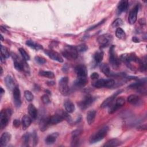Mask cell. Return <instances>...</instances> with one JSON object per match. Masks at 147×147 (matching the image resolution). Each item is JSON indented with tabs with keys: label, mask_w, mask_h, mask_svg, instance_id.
Returning a JSON list of instances; mask_svg holds the SVG:
<instances>
[{
	"label": "cell",
	"mask_w": 147,
	"mask_h": 147,
	"mask_svg": "<svg viewBox=\"0 0 147 147\" xmlns=\"http://www.w3.org/2000/svg\"><path fill=\"white\" fill-rule=\"evenodd\" d=\"M11 138V135L8 132L3 133L0 138V145L1 146H6L10 141Z\"/></svg>",
	"instance_id": "cell-19"
},
{
	"label": "cell",
	"mask_w": 147,
	"mask_h": 147,
	"mask_svg": "<svg viewBox=\"0 0 147 147\" xmlns=\"http://www.w3.org/2000/svg\"><path fill=\"white\" fill-rule=\"evenodd\" d=\"M100 71L107 76L108 77H112V76H120L122 74H114L112 72L110 69V67L108 64L103 63L100 65Z\"/></svg>",
	"instance_id": "cell-14"
},
{
	"label": "cell",
	"mask_w": 147,
	"mask_h": 147,
	"mask_svg": "<svg viewBox=\"0 0 147 147\" xmlns=\"http://www.w3.org/2000/svg\"><path fill=\"white\" fill-rule=\"evenodd\" d=\"M63 120H64L63 118L59 113L49 117V123L50 125L57 124V123L62 122Z\"/></svg>",
	"instance_id": "cell-18"
},
{
	"label": "cell",
	"mask_w": 147,
	"mask_h": 147,
	"mask_svg": "<svg viewBox=\"0 0 147 147\" xmlns=\"http://www.w3.org/2000/svg\"><path fill=\"white\" fill-rule=\"evenodd\" d=\"M103 55H104V53L103 51H96L94 55V59L96 63H100L103 59Z\"/></svg>",
	"instance_id": "cell-32"
},
{
	"label": "cell",
	"mask_w": 147,
	"mask_h": 147,
	"mask_svg": "<svg viewBox=\"0 0 147 147\" xmlns=\"http://www.w3.org/2000/svg\"><path fill=\"white\" fill-rule=\"evenodd\" d=\"M132 41L134 42H140V40L137 37H135V36L133 37Z\"/></svg>",
	"instance_id": "cell-49"
},
{
	"label": "cell",
	"mask_w": 147,
	"mask_h": 147,
	"mask_svg": "<svg viewBox=\"0 0 147 147\" xmlns=\"http://www.w3.org/2000/svg\"><path fill=\"white\" fill-rule=\"evenodd\" d=\"M64 106L65 111L68 113H72L75 110V105L71 100H66L64 103Z\"/></svg>",
	"instance_id": "cell-29"
},
{
	"label": "cell",
	"mask_w": 147,
	"mask_h": 147,
	"mask_svg": "<svg viewBox=\"0 0 147 147\" xmlns=\"http://www.w3.org/2000/svg\"><path fill=\"white\" fill-rule=\"evenodd\" d=\"M105 21H106V19H103V20H102V21H100V22H99L98 23H96V24H95V25H94L91 26V27H90L89 28H88L86 31V32H88V31L92 30H93V29H95V28H96L99 27V26H100L101 25H102V24L105 22Z\"/></svg>",
	"instance_id": "cell-43"
},
{
	"label": "cell",
	"mask_w": 147,
	"mask_h": 147,
	"mask_svg": "<svg viewBox=\"0 0 147 147\" xmlns=\"http://www.w3.org/2000/svg\"><path fill=\"white\" fill-rule=\"evenodd\" d=\"M120 60L123 62L130 63L131 62H136L139 64L141 60L139 59L134 53H125L120 56Z\"/></svg>",
	"instance_id": "cell-9"
},
{
	"label": "cell",
	"mask_w": 147,
	"mask_h": 147,
	"mask_svg": "<svg viewBox=\"0 0 147 147\" xmlns=\"http://www.w3.org/2000/svg\"><path fill=\"white\" fill-rule=\"evenodd\" d=\"M121 141L117 139V138H114V139H111L109 140L108 141H107L104 145L103 146H117L121 145Z\"/></svg>",
	"instance_id": "cell-31"
},
{
	"label": "cell",
	"mask_w": 147,
	"mask_h": 147,
	"mask_svg": "<svg viewBox=\"0 0 147 147\" xmlns=\"http://www.w3.org/2000/svg\"><path fill=\"white\" fill-rule=\"evenodd\" d=\"M19 52H20L21 55L22 56V58L25 60L27 61V60H29L30 59V57H29V55L28 54V53L26 52V51L24 48H19Z\"/></svg>",
	"instance_id": "cell-39"
},
{
	"label": "cell",
	"mask_w": 147,
	"mask_h": 147,
	"mask_svg": "<svg viewBox=\"0 0 147 147\" xmlns=\"http://www.w3.org/2000/svg\"><path fill=\"white\" fill-rule=\"evenodd\" d=\"M1 56L5 59H7L10 56V53L8 49L3 45L1 46Z\"/></svg>",
	"instance_id": "cell-36"
},
{
	"label": "cell",
	"mask_w": 147,
	"mask_h": 147,
	"mask_svg": "<svg viewBox=\"0 0 147 147\" xmlns=\"http://www.w3.org/2000/svg\"><path fill=\"white\" fill-rule=\"evenodd\" d=\"M4 92H5V91L3 90V89L2 87H1V94L2 95Z\"/></svg>",
	"instance_id": "cell-51"
},
{
	"label": "cell",
	"mask_w": 147,
	"mask_h": 147,
	"mask_svg": "<svg viewBox=\"0 0 147 147\" xmlns=\"http://www.w3.org/2000/svg\"><path fill=\"white\" fill-rule=\"evenodd\" d=\"M87 82L88 79L87 77H78L75 82V85L76 87H83L87 84Z\"/></svg>",
	"instance_id": "cell-23"
},
{
	"label": "cell",
	"mask_w": 147,
	"mask_h": 147,
	"mask_svg": "<svg viewBox=\"0 0 147 147\" xmlns=\"http://www.w3.org/2000/svg\"><path fill=\"white\" fill-rule=\"evenodd\" d=\"M75 48H76V49L78 52H85L88 49L87 46L85 44H81L79 45L75 46Z\"/></svg>",
	"instance_id": "cell-42"
},
{
	"label": "cell",
	"mask_w": 147,
	"mask_h": 147,
	"mask_svg": "<svg viewBox=\"0 0 147 147\" xmlns=\"http://www.w3.org/2000/svg\"><path fill=\"white\" fill-rule=\"evenodd\" d=\"M138 130H140V129H141V130H146V125H143V126H140L139 127H138Z\"/></svg>",
	"instance_id": "cell-50"
},
{
	"label": "cell",
	"mask_w": 147,
	"mask_h": 147,
	"mask_svg": "<svg viewBox=\"0 0 147 147\" xmlns=\"http://www.w3.org/2000/svg\"><path fill=\"white\" fill-rule=\"evenodd\" d=\"M1 41H2V40H3V36H1Z\"/></svg>",
	"instance_id": "cell-53"
},
{
	"label": "cell",
	"mask_w": 147,
	"mask_h": 147,
	"mask_svg": "<svg viewBox=\"0 0 147 147\" xmlns=\"http://www.w3.org/2000/svg\"><path fill=\"white\" fill-rule=\"evenodd\" d=\"M49 117L47 118H42L39 123V127L41 131H44L46 130L48 128V127L49 126Z\"/></svg>",
	"instance_id": "cell-21"
},
{
	"label": "cell",
	"mask_w": 147,
	"mask_h": 147,
	"mask_svg": "<svg viewBox=\"0 0 147 147\" xmlns=\"http://www.w3.org/2000/svg\"><path fill=\"white\" fill-rule=\"evenodd\" d=\"M13 95L14 99V103L16 107H19L21 105V92L18 86H16L13 90Z\"/></svg>",
	"instance_id": "cell-13"
},
{
	"label": "cell",
	"mask_w": 147,
	"mask_h": 147,
	"mask_svg": "<svg viewBox=\"0 0 147 147\" xmlns=\"http://www.w3.org/2000/svg\"><path fill=\"white\" fill-rule=\"evenodd\" d=\"M95 116H96V111L95 110H90L88 111V113H87L86 119L89 125H91L94 122Z\"/></svg>",
	"instance_id": "cell-26"
},
{
	"label": "cell",
	"mask_w": 147,
	"mask_h": 147,
	"mask_svg": "<svg viewBox=\"0 0 147 147\" xmlns=\"http://www.w3.org/2000/svg\"><path fill=\"white\" fill-rule=\"evenodd\" d=\"M30 140V134L28 133H26L24 134L22 138V145L24 146H28L29 145V142Z\"/></svg>",
	"instance_id": "cell-38"
},
{
	"label": "cell",
	"mask_w": 147,
	"mask_h": 147,
	"mask_svg": "<svg viewBox=\"0 0 147 147\" xmlns=\"http://www.w3.org/2000/svg\"><path fill=\"white\" fill-rule=\"evenodd\" d=\"M28 113L30 117L33 119H35L37 117V110L33 104H30L28 106Z\"/></svg>",
	"instance_id": "cell-24"
},
{
	"label": "cell",
	"mask_w": 147,
	"mask_h": 147,
	"mask_svg": "<svg viewBox=\"0 0 147 147\" xmlns=\"http://www.w3.org/2000/svg\"><path fill=\"white\" fill-rule=\"evenodd\" d=\"M82 133V131L79 129L74 130L72 133V141L71 146H76L79 145V136Z\"/></svg>",
	"instance_id": "cell-17"
},
{
	"label": "cell",
	"mask_w": 147,
	"mask_h": 147,
	"mask_svg": "<svg viewBox=\"0 0 147 147\" xmlns=\"http://www.w3.org/2000/svg\"><path fill=\"white\" fill-rule=\"evenodd\" d=\"M121 91H122V90H119V91H117L115 93H114V94H113L112 95H111L110 96L108 97L107 99H106L103 102V103L101 104L100 105V107L102 108H105L106 107H107L109 106L110 105H111L113 102L114 101V100L115 99V97L121 92Z\"/></svg>",
	"instance_id": "cell-16"
},
{
	"label": "cell",
	"mask_w": 147,
	"mask_h": 147,
	"mask_svg": "<svg viewBox=\"0 0 147 147\" xmlns=\"http://www.w3.org/2000/svg\"><path fill=\"white\" fill-rule=\"evenodd\" d=\"M109 131V127L105 126L100 128L96 133L93 134L90 138V142L91 144H94L98 142L104 138V137L107 135Z\"/></svg>",
	"instance_id": "cell-1"
},
{
	"label": "cell",
	"mask_w": 147,
	"mask_h": 147,
	"mask_svg": "<svg viewBox=\"0 0 147 147\" xmlns=\"http://www.w3.org/2000/svg\"><path fill=\"white\" fill-rule=\"evenodd\" d=\"M63 56L67 59H76L78 57V51L75 47L72 45H67L62 51Z\"/></svg>",
	"instance_id": "cell-3"
},
{
	"label": "cell",
	"mask_w": 147,
	"mask_h": 147,
	"mask_svg": "<svg viewBox=\"0 0 147 147\" xmlns=\"http://www.w3.org/2000/svg\"><path fill=\"white\" fill-rule=\"evenodd\" d=\"M115 35L119 39H123L126 37V34L124 30L121 28H118L115 31Z\"/></svg>",
	"instance_id": "cell-35"
},
{
	"label": "cell",
	"mask_w": 147,
	"mask_h": 147,
	"mask_svg": "<svg viewBox=\"0 0 147 147\" xmlns=\"http://www.w3.org/2000/svg\"><path fill=\"white\" fill-rule=\"evenodd\" d=\"M5 82L6 87L10 90H13L14 89V88L16 87L15 84H14V82L12 78L9 75H7L6 76V78L5 79Z\"/></svg>",
	"instance_id": "cell-28"
},
{
	"label": "cell",
	"mask_w": 147,
	"mask_h": 147,
	"mask_svg": "<svg viewBox=\"0 0 147 147\" xmlns=\"http://www.w3.org/2000/svg\"><path fill=\"white\" fill-rule=\"evenodd\" d=\"M113 36L109 33L103 34L99 36L97 38V41L101 48L106 47L110 44L113 41Z\"/></svg>",
	"instance_id": "cell-6"
},
{
	"label": "cell",
	"mask_w": 147,
	"mask_h": 147,
	"mask_svg": "<svg viewBox=\"0 0 147 147\" xmlns=\"http://www.w3.org/2000/svg\"><path fill=\"white\" fill-rule=\"evenodd\" d=\"M24 96L26 99V100L28 102H31L33 99V94L29 90H26L24 92Z\"/></svg>",
	"instance_id": "cell-40"
},
{
	"label": "cell",
	"mask_w": 147,
	"mask_h": 147,
	"mask_svg": "<svg viewBox=\"0 0 147 147\" xmlns=\"http://www.w3.org/2000/svg\"><path fill=\"white\" fill-rule=\"evenodd\" d=\"M58 136H59L58 133H53L48 135L45 140V143L48 145H51L53 144L56 141Z\"/></svg>",
	"instance_id": "cell-22"
},
{
	"label": "cell",
	"mask_w": 147,
	"mask_h": 147,
	"mask_svg": "<svg viewBox=\"0 0 147 147\" xmlns=\"http://www.w3.org/2000/svg\"><path fill=\"white\" fill-rule=\"evenodd\" d=\"M12 112L10 109L2 110L0 114V127L3 129L5 127L9 121Z\"/></svg>",
	"instance_id": "cell-2"
},
{
	"label": "cell",
	"mask_w": 147,
	"mask_h": 147,
	"mask_svg": "<svg viewBox=\"0 0 147 147\" xmlns=\"http://www.w3.org/2000/svg\"><path fill=\"white\" fill-rule=\"evenodd\" d=\"M32 139H33V142L34 146L36 145L38 143V137H37V133L36 132V131H34L33 133Z\"/></svg>",
	"instance_id": "cell-46"
},
{
	"label": "cell",
	"mask_w": 147,
	"mask_h": 147,
	"mask_svg": "<svg viewBox=\"0 0 147 147\" xmlns=\"http://www.w3.org/2000/svg\"><path fill=\"white\" fill-rule=\"evenodd\" d=\"M92 79H97L99 78V74L97 72H93L90 76Z\"/></svg>",
	"instance_id": "cell-48"
},
{
	"label": "cell",
	"mask_w": 147,
	"mask_h": 147,
	"mask_svg": "<svg viewBox=\"0 0 147 147\" xmlns=\"http://www.w3.org/2000/svg\"><path fill=\"white\" fill-rule=\"evenodd\" d=\"M68 79L67 77H63L62 78L59 83V91L61 94L63 95H67L69 93V88L68 85Z\"/></svg>",
	"instance_id": "cell-8"
},
{
	"label": "cell",
	"mask_w": 147,
	"mask_h": 147,
	"mask_svg": "<svg viewBox=\"0 0 147 147\" xmlns=\"http://www.w3.org/2000/svg\"><path fill=\"white\" fill-rule=\"evenodd\" d=\"M1 75H2V73H3V70H2V68L1 67Z\"/></svg>",
	"instance_id": "cell-52"
},
{
	"label": "cell",
	"mask_w": 147,
	"mask_h": 147,
	"mask_svg": "<svg viewBox=\"0 0 147 147\" xmlns=\"http://www.w3.org/2000/svg\"><path fill=\"white\" fill-rule=\"evenodd\" d=\"M127 102L133 105H138L141 102V99L140 97L135 94H131L129 95L127 99Z\"/></svg>",
	"instance_id": "cell-20"
},
{
	"label": "cell",
	"mask_w": 147,
	"mask_h": 147,
	"mask_svg": "<svg viewBox=\"0 0 147 147\" xmlns=\"http://www.w3.org/2000/svg\"><path fill=\"white\" fill-rule=\"evenodd\" d=\"M32 123V118L31 117L28 116V115H24L22 117V129L26 130L29 127V126Z\"/></svg>",
	"instance_id": "cell-27"
},
{
	"label": "cell",
	"mask_w": 147,
	"mask_h": 147,
	"mask_svg": "<svg viewBox=\"0 0 147 147\" xmlns=\"http://www.w3.org/2000/svg\"><path fill=\"white\" fill-rule=\"evenodd\" d=\"M13 126H14L15 127L17 128V127H18L20 126V124H21V122H20V121L19 119H14V120L13 121Z\"/></svg>",
	"instance_id": "cell-47"
},
{
	"label": "cell",
	"mask_w": 147,
	"mask_h": 147,
	"mask_svg": "<svg viewBox=\"0 0 147 147\" xmlns=\"http://www.w3.org/2000/svg\"><path fill=\"white\" fill-rule=\"evenodd\" d=\"M125 103V100L122 97H119L118 98H117L115 100V103L114 104L115 107L118 109L119 108L121 107L122 106H123L124 105V104Z\"/></svg>",
	"instance_id": "cell-37"
},
{
	"label": "cell",
	"mask_w": 147,
	"mask_h": 147,
	"mask_svg": "<svg viewBox=\"0 0 147 147\" xmlns=\"http://www.w3.org/2000/svg\"><path fill=\"white\" fill-rule=\"evenodd\" d=\"M114 84H115V82L112 79H101L96 81L93 84V86L97 88H100L102 87L110 88L114 86Z\"/></svg>",
	"instance_id": "cell-5"
},
{
	"label": "cell",
	"mask_w": 147,
	"mask_h": 147,
	"mask_svg": "<svg viewBox=\"0 0 147 147\" xmlns=\"http://www.w3.org/2000/svg\"><path fill=\"white\" fill-rule=\"evenodd\" d=\"M75 71L78 77H87V69L86 67L83 64H80L75 67Z\"/></svg>",
	"instance_id": "cell-15"
},
{
	"label": "cell",
	"mask_w": 147,
	"mask_h": 147,
	"mask_svg": "<svg viewBox=\"0 0 147 147\" xmlns=\"http://www.w3.org/2000/svg\"><path fill=\"white\" fill-rule=\"evenodd\" d=\"M139 9V5H136L129 12L128 16V21L129 23L131 25L134 24L137 21V13Z\"/></svg>",
	"instance_id": "cell-12"
},
{
	"label": "cell",
	"mask_w": 147,
	"mask_h": 147,
	"mask_svg": "<svg viewBox=\"0 0 147 147\" xmlns=\"http://www.w3.org/2000/svg\"><path fill=\"white\" fill-rule=\"evenodd\" d=\"M44 53L51 59L57 61L59 63L63 62V59L61 56L57 52L52 50H45Z\"/></svg>",
	"instance_id": "cell-11"
},
{
	"label": "cell",
	"mask_w": 147,
	"mask_h": 147,
	"mask_svg": "<svg viewBox=\"0 0 147 147\" xmlns=\"http://www.w3.org/2000/svg\"><path fill=\"white\" fill-rule=\"evenodd\" d=\"M123 24V21L122 20L119 18H117L116 20H115L113 23H112V26L113 28H119Z\"/></svg>",
	"instance_id": "cell-41"
},
{
	"label": "cell",
	"mask_w": 147,
	"mask_h": 147,
	"mask_svg": "<svg viewBox=\"0 0 147 147\" xmlns=\"http://www.w3.org/2000/svg\"><path fill=\"white\" fill-rule=\"evenodd\" d=\"M38 75L41 76H43L49 79H53L55 77L54 73L48 71H40L38 72Z\"/></svg>",
	"instance_id": "cell-34"
},
{
	"label": "cell",
	"mask_w": 147,
	"mask_h": 147,
	"mask_svg": "<svg viewBox=\"0 0 147 147\" xmlns=\"http://www.w3.org/2000/svg\"><path fill=\"white\" fill-rule=\"evenodd\" d=\"M41 100L44 105H47L50 103V99L47 94H44L41 96Z\"/></svg>",
	"instance_id": "cell-44"
},
{
	"label": "cell",
	"mask_w": 147,
	"mask_h": 147,
	"mask_svg": "<svg viewBox=\"0 0 147 147\" xmlns=\"http://www.w3.org/2000/svg\"><path fill=\"white\" fill-rule=\"evenodd\" d=\"M36 62H37L38 64H44L45 63H46V60L45 59H44L42 57H40V56H36L34 58Z\"/></svg>",
	"instance_id": "cell-45"
},
{
	"label": "cell",
	"mask_w": 147,
	"mask_h": 147,
	"mask_svg": "<svg viewBox=\"0 0 147 147\" xmlns=\"http://www.w3.org/2000/svg\"><path fill=\"white\" fill-rule=\"evenodd\" d=\"M94 100L95 98L90 95L85 96L83 100L79 102V106L82 110H85L93 103Z\"/></svg>",
	"instance_id": "cell-10"
},
{
	"label": "cell",
	"mask_w": 147,
	"mask_h": 147,
	"mask_svg": "<svg viewBox=\"0 0 147 147\" xmlns=\"http://www.w3.org/2000/svg\"><path fill=\"white\" fill-rule=\"evenodd\" d=\"M146 83V80H141L138 81L137 82H135L133 84H131L128 87L129 88H142L144 85Z\"/></svg>",
	"instance_id": "cell-33"
},
{
	"label": "cell",
	"mask_w": 147,
	"mask_h": 147,
	"mask_svg": "<svg viewBox=\"0 0 147 147\" xmlns=\"http://www.w3.org/2000/svg\"><path fill=\"white\" fill-rule=\"evenodd\" d=\"M128 1L126 0L121 1L117 6V9L119 13L125 11L128 7Z\"/></svg>",
	"instance_id": "cell-25"
},
{
	"label": "cell",
	"mask_w": 147,
	"mask_h": 147,
	"mask_svg": "<svg viewBox=\"0 0 147 147\" xmlns=\"http://www.w3.org/2000/svg\"><path fill=\"white\" fill-rule=\"evenodd\" d=\"M26 45H28V47H29L30 48H31L33 49H35L36 51L43 49L42 45H41L40 44H39L38 43L34 42V41H33L32 40H27L26 41Z\"/></svg>",
	"instance_id": "cell-30"
},
{
	"label": "cell",
	"mask_w": 147,
	"mask_h": 147,
	"mask_svg": "<svg viewBox=\"0 0 147 147\" xmlns=\"http://www.w3.org/2000/svg\"><path fill=\"white\" fill-rule=\"evenodd\" d=\"M13 58L14 59V68L19 71H25L28 72L29 70V67L25 61L21 60L19 57L15 54H13Z\"/></svg>",
	"instance_id": "cell-4"
},
{
	"label": "cell",
	"mask_w": 147,
	"mask_h": 147,
	"mask_svg": "<svg viewBox=\"0 0 147 147\" xmlns=\"http://www.w3.org/2000/svg\"><path fill=\"white\" fill-rule=\"evenodd\" d=\"M109 61L111 65L114 67H118L120 65V60L118 59L115 52V46L111 45L109 51Z\"/></svg>",
	"instance_id": "cell-7"
}]
</instances>
